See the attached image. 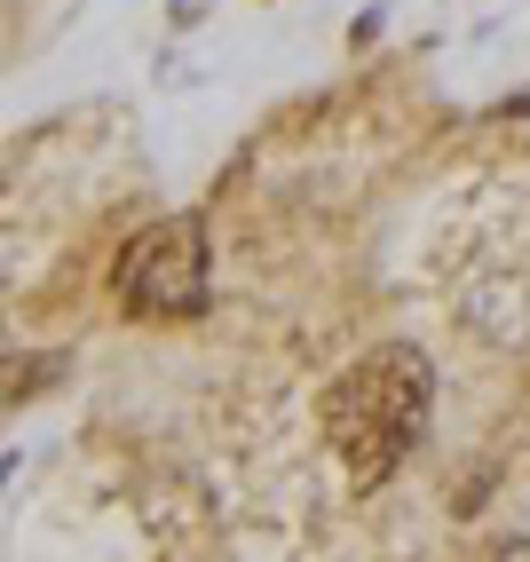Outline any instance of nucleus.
<instances>
[{
    "label": "nucleus",
    "mask_w": 530,
    "mask_h": 562,
    "mask_svg": "<svg viewBox=\"0 0 530 562\" xmlns=\"http://www.w3.org/2000/svg\"><path fill=\"white\" fill-rule=\"evenodd\" d=\"M214 285V238L199 214H159L120 246L111 261V293L135 317H199Z\"/></svg>",
    "instance_id": "f03ea898"
},
{
    "label": "nucleus",
    "mask_w": 530,
    "mask_h": 562,
    "mask_svg": "<svg viewBox=\"0 0 530 562\" xmlns=\"http://www.w3.org/2000/svg\"><path fill=\"white\" fill-rule=\"evenodd\" d=\"M428 396H436V372L420 349H372L364 364H349L340 381L325 389V443L340 452L349 483H388L396 460L420 443L428 428Z\"/></svg>",
    "instance_id": "f257e3e1"
}]
</instances>
